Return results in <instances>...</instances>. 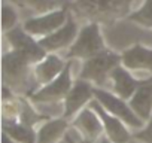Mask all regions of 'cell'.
Instances as JSON below:
<instances>
[{
	"mask_svg": "<svg viewBox=\"0 0 152 143\" xmlns=\"http://www.w3.org/2000/svg\"><path fill=\"white\" fill-rule=\"evenodd\" d=\"M70 128L67 118H51L42 122L36 128V143H58L61 142Z\"/></svg>",
	"mask_w": 152,
	"mask_h": 143,
	"instance_id": "5bb4252c",
	"label": "cell"
},
{
	"mask_svg": "<svg viewBox=\"0 0 152 143\" xmlns=\"http://www.w3.org/2000/svg\"><path fill=\"white\" fill-rule=\"evenodd\" d=\"M3 143H18V142H15V140L11 139L6 133H3Z\"/></svg>",
	"mask_w": 152,
	"mask_h": 143,
	"instance_id": "603a6c76",
	"label": "cell"
},
{
	"mask_svg": "<svg viewBox=\"0 0 152 143\" xmlns=\"http://www.w3.org/2000/svg\"><path fill=\"white\" fill-rule=\"evenodd\" d=\"M100 143H110V142H109L107 139H103ZM128 143H143V142H140V140H137V139H133V140H131V142H128Z\"/></svg>",
	"mask_w": 152,
	"mask_h": 143,
	"instance_id": "cb8c5ba5",
	"label": "cell"
},
{
	"mask_svg": "<svg viewBox=\"0 0 152 143\" xmlns=\"http://www.w3.org/2000/svg\"><path fill=\"white\" fill-rule=\"evenodd\" d=\"M67 18L69 15L66 14L64 9H54V11L40 14L37 17L28 18L23 24V28L33 37H45L54 33L55 30H58L61 26H64Z\"/></svg>",
	"mask_w": 152,
	"mask_h": 143,
	"instance_id": "52a82bcc",
	"label": "cell"
},
{
	"mask_svg": "<svg viewBox=\"0 0 152 143\" xmlns=\"http://www.w3.org/2000/svg\"><path fill=\"white\" fill-rule=\"evenodd\" d=\"M23 2L26 6H28L30 9L39 12V14H45V12H49V11H54V0H20Z\"/></svg>",
	"mask_w": 152,
	"mask_h": 143,
	"instance_id": "ffe728a7",
	"label": "cell"
},
{
	"mask_svg": "<svg viewBox=\"0 0 152 143\" xmlns=\"http://www.w3.org/2000/svg\"><path fill=\"white\" fill-rule=\"evenodd\" d=\"M130 20L142 27L152 28V0H145V3L136 12L131 14Z\"/></svg>",
	"mask_w": 152,
	"mask_h": 143,
	"instance_id": "ac0fdd59",
	"label": "cell"
},
{
	"mask_svg": "<svg viewBox=\"0 0 152 143\" xmlns=\"http://www.w3.org/2000/svg\"><path fill=\"white\" fill-rule=\"evenodd\" d=\"M94 98L113 116L119 118L122 122L128 125V128L133 131V134L139 130H142L146 122L137 116V113L130 106L128 100L116 96L113 91H107L104 88H94Z\"/></svg>",
	"mask_w": 152,
	"mask_h": 143,
	"instance_id": "7a4b0ae2",
	"label": "cell"
},
{
	"mask_svg": "<svg viewBox=\"0 0 152 143\" xmlns=\"http://www.w3.org/2000/svg\"><path fill=\"white\" fill-rule=\"evenodd\" d=\"M6 36H8V40L11 42L12 48L15 51H20L21 54H24L30 63H39L48 55L46 49L39 43V40L36 42L34 37L31 34H28L24 28L15 27L11 31H8Z\"/></svg>",
	"mask_w": 152,
	"mask_h": 143,
	"instance_id": "30bf717a",
	"label": "cell"
},
{
	"mask_svg": "<svg viewBox=\"0 0 152 143\" xmlns=\"http://www.w3.org/2000/svg\"><path fill=\"white\" fill-rule=\"evenodd\" d=\"M88 106H91L102 118V122L104 127V136L110 143H128L134 139V134L131 133L128 125L122 122L119 118L109 113L96 98H93Z\"/></svg>",
	"mask_w": 152,
	"mask_h": 143,
	"instance_id": "ba28073f",
	"label": "cell"
},
{
	"mask_svg": "<svg viewBox=\"0 0 152 143\" xmlns=\"http://www.w3.org/2000/svg\"><path fill=\"white\" fill-rule=\"evenodd\" d=\"M30 61L24 54L20 51H11L5 54L3 57V73H5V81L11 79V90L15 84L23 82L27 75V67Z\"/></svg>",
	"mask_w": 152,
	"mask_h": 143,
	"instance_id": "9a60e30c",
	"label": "cell"
},
{
	"mask_svg": "<svg viewBox=\"0 0 152 143\" xmlns=\"http://www.w3.org/2000/svg\"><path fill=\"white\" fill-rule=\"evenodd\" d=\"M17 23H18V12L15 11V8L12 5L5 3L3 9H2V24H3L5 33H8L12 28H15Z\"/></svg>",
	"mask_w": 152,
	"mask_h": 143,
	"instance_id": "d6986e66",
	"label": "cell"
},
{
	"mask_svg": "<svg viewBox=\"0 0 152 143\" xmlns=\"http://www.w3.org/2000/svg\"><path fill=\"white\" fill-rule=\"evenodd\" d=\"M79 34V27L76 24V21L69 15L67 21L64 26H61L58 30H55L54 33L45 36V37H40L39 39V43L49 52H55L58 49H66V48H70L76 37Z\"/></svg>",
	"mask_w": 152,
	"mask_h": 143,
	"instance_id": "8fae6325",
	"label": "cell"
},
{
	"mask_svg": "<svg viewBox=\"0 0 152 143\" xmlns=\"http://www.w3.org/2000/svg\"><path fill=\"white\" fill-rule=\"evenodd\" d=\"M94 84L79 78L73 82L72 90L64 98V118L73 119L85 106L90 104V101L94 98Z\"/></svg>",
	"mask_w": 152,
	"mask_h": 143,
	"instance_id": "9c48e42d",
	"label": "cell"
},
{
	"mask_svg": "<svg viewBox=\"0 0 152 143\" xmlns=\"http://www.w3.org/2000/svg\"><path fill=\"white\" fill-rule=\"evenodd\" d=\"M3 133L18 143H36V131L23 122H3Z\"/></svg>",
	"mask_w": 152,
	"mask_h": 143,
	"instance_id": "e0dca14e",
	"label": "cell"
},
{
	"mask_svg": "<svg viewBox=\"0 0 152 143\" xmlns=\"http://www.w3.org/2000/svg\"><path fill=\"white\" fill-rule=\"evenodd\" d=\"M128 103L137 116L148 122L152 118V84H142Z\"/></svg>",
	"mask_w": 152,
	"mask_h": 143,
	"instance_id": "2e32d148",
	"label": "cell"
},
{
	"mask_svg": "<svg viewBox=\"0 0 152 143\" xmlns=\"http://www.w3.org/2000/svg\"><path fill=\"white\" fill-rule=\"evenodd\" d=\"M58 143H67V140H66V137H64V139H63L61 142H58Z\"/></svg>",
	"mask_w": 152,
	"mask_h": 143,
	"instance_id": "d4e9b609",
	"label": "cell"
},
{
	"mask_svg": "<svg viewBox=\"0 0 152 143\" xmlns=\"http://www.w3.org/2000/svg\"><path fill=\"white\" fill-rule=\"evenodd\" d=\"M119 61H122L121 55L104 49L100 54L90 57L84 61L82 70L79 75L82 79H87V81L93 82L94 85H97L99 88H102L104 85V82L109 81L110 72L116 66H119Z\"/></svg>",
	"mask_w": 152,
	"mask_h": 143,
	"instance_id": "3957f363",
	"label": "cell"
},
{
	"mask_svg": "<svg viewBox=\"0 0 152 143\" xmlns=\"http://www.w3.org/2000/svg\"><path fill=\"white\" fill-rule=\"evenodd\" d=\"M66 140H67V143H79L78 140H76V139H75V137L69 133V131H67V134H66Z\"/></svg>",
	"mask_w": 152,
	"mask_h": 143,
	"instance_id": "7402d4cb",
	"label": "cell"
},
{
	"mask_svg": "<svg viewBox=\"0 0 152 143\" xmlns=\"http://www.w3.org/2000/svg\"><path fill=\"white\" fill-rule=\"evenodd\" d=\"M121 58H122V66L131 72L137 81L145 82L152 78V49L151 48L134 45L125 49Z\"/></svg>",
	"mask_w": 152,
	"mask_h": 143,
	"instance_id": "8992f818",
	"label": "cell"
},
{
	"mask_svg": "<svg viewBox=\"0 0 152 143\" xmlns=\"http://www.w3.org/2000/svg\"><path fill=\"white\" fill-rule=\"evenodd\" d=\"M72 61H69L64 70L51 82L40 87L31 94V103H49V101H64L66 96L72 90Z\"/></svg>",
	"mask_w": 152,
	"mask_h": 143,
	"instance_id": "5b68a950",
	"label": "cell"
},
{
	"mask_svg": "<svg viewBox=\"0 0 152 143\" xmlns=\"http://www.w3.org/2000/svg\"><path fill=\"white\" fill-rule=\"evenodd\" d=\"M69 133L79 143H100L106 139L102 118L91 106H85L72 119Z\"/></svg>",
	"mask_w": 152,
	"mask_h": 143,
	"instance_id": "6da1fadb",
	"label": "cell"
},
{
	"mask_svg": "<svg viewBox=\"0 0 152 143\" xmlns=\"http://www.w3.org/2000/svg\"><path fill=\"white\" fill-rule=\"evenodd\" d=\"M134 139L143 142V143H152V118L146 122V125L134 133Z\"/></svg>",
	"mask_w": 152,
	"mask_h": 143,
	"instance_id": "44dd1931",
	"label": "cell"
},
{
	"mask_svg": "<svg viewBox=\"0 0 152 143\" xmlns=\"http://www.w3.org/2000/svg\"><path fill=\"white\" fill-rule=\"evenodd\" d=\"M109 82L112 85V91L125 98V100H130L133 97V94L136 93V90L143 84L140 81H137L133 73L124 66H116L112 72H110V75H109Z\"/></svg>",
	"mask_w": 152,
	"mask_h": 143,
	"instance_id": "7c38bea8",
	"label": "cell"
},
{
	"mask_svg": "<svg viewBox=\"0 0 152 143\" xmlns=\"http://www.w3.org/2000/svg\"><path fill=\"white\" fill-rule=\"evenodd\" d=\"M104 51V39L102 36L100 27L96 23L87 24L79 30L75 43L69 48L67 55L70 58H90Z\"/></svg>",
	"mask_w": 152,
	"mask_h": 143,
	"instance_id": "277c9868",
	"label": "cell"
},
{
	"mask_svg": "<svg viewBox=\"0 0 152 143\" xmlns=\"http://www.w3.org/2000/svg\"><path fill=\"white\" fill-rule=\"evenodd\" d=\"M67 63H64V60L55 54H48L42 61L36 63L34 69H33V79H34V85L43 87L48 82L54 81L61 72L64 70Z\"/></svg>",
	"mask_w": 152,
	"mask_h": 143,
	"instance_id": "4fadbf2b",
	"label": "cell"
}]
</instances>
